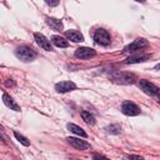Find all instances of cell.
Returning <instances> with one entry per match:
<instances>
[{
  "label": "cell",
  "mask_w": 160,
  "mask_h": 160,
  "mask_svg": "<svg viewBox=\"0 0 160 160\" xmlns=\"http://www.w3.org/2000/svg\"><path fill=\"white\" fill-rule=\"evenodd\" d=\"M110 79L114 82L121 84V85H130V84H134L138 80L135 74L128 72V71H115L110 75Z\"/></svg>",
  "instance_id": "1"
},
{
  "label": "cell",
  "mask_w": 160,
  "mask_h": 160,
  "mask_svg": "<svg viewBox=\"0 0 160 160\" xmlns=\"http://www.w3.org/2000/svg\"><path fill=\"white\" fill-rule=\"evenodd\" d=\"M15 55L21 60V61H32L35 58H36V51L31 48V46H28V45H21L19 48H16L15 50Z\"/></svg>",
  "instance_id": "2"
},
{
  "label": "cell",
  "mask_w": 160,
  "mask_h": 160,
  "mask_svg": "<svg viewBox=\"0 0 160 160\" xmlns=\"http://www.w3.org/2000/svg\"><path fill=\"white\" fill-rule=\"evenodd\" d=\"M92 38H94L95 42L99 44V45H101V46H108V45H110V42H111L110 34H109L108 30H105V29H98V30H95Z\"/></svg>",
  "instance_id": "3"
},
{
  "label": "cell",
  "mask_w": 160,
  "mask_h": 160,
  "mask_svg": "<svg viewBox=\"0 0 160 160\" xmlns=\"http://www.w3.org/2000/svg\"><path fill=\"white\" fill-rule=\"evenodd\" d=\"M138 86L140 88V90H142V91H144L145 94H148V95H151V96L160 95V89H159L155 84H152V82H150V81H148V80H145V79L139 80Z\"/></svg>",
  "instance_id": "4"
},
{
  "label": "cell",
  "mask_w": 160,
  "mask_h": 160,
  "mask_svg": "<svg viewBox=\"0 0 160 160\" xmlns=\"http://www.w3.org/2000/svg\"><path fill=\"white\" fill-rule=\"evenodd\" d=\"M121 112L124 115H128V116H136L140 114V108L135 102L126 100L121 104Z\"/></svg>",
  "instance_id": "5"
},
{
  "label": "cell",
  "mask_w": 160,
  "mask_h": 160,
  "mask_svg": "<svg viewBox=\"0 0 160 160\" xmlns=\"http://www.w3.org/2000/svg\"><path fill=\"white\" fill-rule=\"evenodd\" d=\"M146 45H148V40H145L144 38H138L132 42H130L129 45H126L125 49H124V51L125 52H135V51L145 48Z\"/></svg>",
  "instance_id": "6"
},
{
  "label": "cell",
  "mask_w": 160,
  "mask_h": 160,
  "mask_svg": "<svg viewBox=\"0 0 160 160\" xmlns=\"http://www.w3.org/2000/svg\"><path fill=\"white\" fill-rule=\"evenodd\" d=\"M66 141H68L72 148H75V149H78V150H88V149H90V144H89L88 141H85V140H81L80 138L69 136V138H66Z\"/></svg>",
  "instance_id": "7"
},
{
  "label": "cell",
  "mask_w": 160,
  "mask_h": 160,
  "mask_svg": "<svg viewBox=\"0 0 160 160\" xmlns=\"http://www.w3.org/2000/svg\"><path fill=\"white\" fill-rule=\"evenodd\" d=\"M75 58L78 59H90V58H94L96 55V51L91 48H86V46H82V48H78L75 50Z\"/></svg>",
  "instance_id": "8"
},
{
  "label": "cell",
  "mask_w": 160,
  "mask_h": 160,
  "mask_svg": "<svg viewBox=\"0 0 160 160\" xmlns=\"http://www.w3.org/2000/svg\"><path fill=\"white\" fill-rule=\"evenodd\" d=\"M34 38H35L36 44H38L41 49H44V50H46V51L52 50L51 42H50V40H48V38H46L45 35H42V34H40V32H35V34H34Z\"/></svg>",
  "instance_id": "9"
},
{
  "label": "cell",
  "mask_w": 160,
  "mask_h": 160,
  "mask_svg": "<svg viewBox=\"0 0 160 160\" xmlns=\"http://www.w3.org/2000/svg\"><path fill=\"white\" fill-rule=\"evenodd\" d=\"M76 89L75 82L70 81V80H65V81H60L58 84H55V90L58 92H69Z\"/></svg>",
  "instance_id": "10"
},
{
  "label": "cell",
  "mask_w": 160,
  "mask_h": 160,
  "mask_svg": "<svg viewBox=\"0 0 160 160\" xmlns=\"http://www.w3.org/2000/svg\"><path fill=\"white\" fill-rule=\"evenodd\" d=\"M148 59H150V54H134L129 56L124 62L125 64H136V62H144Z\"/></svg>",
  "instance_id": "11"
},
{
  "label": "cell",
  "mask_w": 160,
  "mask_h": 160,
  "mask_svg": "<svg viewBox=\"0 0 160 160\" xmlns=\"http://www.w3.org/2000/svg\"><path fill=\"white\" fill-rule=\"evenodd\" d=\"M65 36L71 40L72 42H80V41H84V35L78 31V30H68L65 31Z\"/></svg>",
  "instance_id": "12"
},
{
  "label": "cell",
  "mask_w": 160,
  "mask_h": 160,
  "mask_svg": "<svg viewBox=\"0 0 160 160\" xmlns=\"http://www.w3.org/2000/svg\"><path fill=\"white\" fill-rule=\"evenodd\" d=\"M2 101H4V104H5L8 108H10L11 110H14V111H20V106L16 104V101H15L9 94H6V92L2 94Z\"/></svg>",
  "instance_id": "13"
},
{
  "label": "cell",
  "mask_w": 160,
  "mask_h": 160,
  "mask_svg": "<svg viewBox=\"0 0 160 160\" xmlns=\"http://www.w3.org/2000/svg\"><path fill=\"white\" fill-rule=\"evenodd\" d=\"M46 24L52 29V30H56V31H61L64 29V24L61 20L59 19H55V18H46Z\"/></svg>",
  "instance_id": "14"
},
{
  "label": "cell",
  "mask_w": 160,
  "mask_h": 160,
  "mask_svg": "<svg viewBox=\"0 0 160 160\" xmlns=\"http://www.w3.org/2000/svg\"><path fill=\"white\" fill-rule=\"evenodd\" d=\"M51 42L58 46V48H68L69 46V41L66 39H64L60 35H52L51 36Z\"/></svg>",
  "instance_id": "15"
},
{
  "label": "cell",
  "mask_w": 160,
  "mask_h": 160,
  "mask_svg": "<svg viewBox=\"0 0 160 160\" xmlns=\"http://www.w3.org/2000/svg\"><path fill=\"white\" fill-rule=\"evenodd\" d=\"M66 128H68L71 132H74V134L81 136V138H86V136H88V134L85 132V130H82L80 126H78V125H75V124H72V122H69V124L66 125Z\"/></svg>",
  "instance_id": "16"
},
{
  "label": "cell",
  "mask_w": 160,
  "mask_h": 160,
  "mask_svg": "<svg viewBox=\"0 0 160 160\" xmlns=\"http://www.w3.org/2000/svg\"><path fill=\"white\" fill-rule=\"evenodd\" d=\"M80 115H81L82 120H84V121H85L88 125L92 126V125L95 124V118H94V115H92V114H90L89 111H86V110H82V111L80 112Z\"/></svg>",
  "instance_id": "17"
},
{
  "label": "cell",
  "mask_w": 160,
  "mask_h": 160,
  "mask_svg": "<svg viewBox=\"0 0 160 160\" xmlns=\"http://www.w3.org/2000/svg\"><path fill=\"white\" fill-rule=\"evenodd\" d=\"M105 130H106L108 134H114V135H116V134L120 132L121 128H120L119 124H110V125H108V126L105 128Z\"/></svg>",
  "instance_id": "18"
},
{
  "label": "cell",
  "mask_w": 160,
  "mask_h": 160,
  "mask_svg": "<svg viewBox=\"0 0 160 160\" xmlns=\"http://www.w3.org/2000/svg\"><path fill=\"white\" fill-rule=\"evenodd\" d=\"M14 136H15V138H16V140H18L20 144H22L24 146H29V145H30V140H29L28 138H25L24 135H21L20 132L14 131Z\"/></svg>",
  "instance_id": "19"
},
{
  "label": "cell",
  "mask_w": 160,
  "mask_h": 160,
  "mask_svg": "<svg viewBox=\"0 0 160 160\" xmlns=\"http://www.w3.org/2000/svg\"><path fill=\"white\" fill-rule=\"evenodd\" d=\"M45 2H46L49 6H56V5H59L60 0H45Z\"/></svg>",
  "instance_id": "20"
},
{
  "label": "cell",
  "mask_w": 160,
  "mask_h": 160,
  "mask_svg": "<svg viewBox=\"0 0 160 160\" xmlns=\"http://www.w3.org/2000/svg\"><path fill=\"white\" fill-rule=\"evenodd\" d=\"M128 158H132V159H141V156H138V155H129Z\"/></svg>",
  "instance_id": "21"
},
{
  "label": "cell",
  "mask_w": 160,
  "mask_h": 160,
  "mask_svg": "<svg viewBox=\"0 0 160 160\" xmlns=\"http://www.w3.org/2000/svg\"><path fill=\"white\" fill-rule=\"evenodd\" d=\"M155 70H160V62L155 65Z\"/></svg>",
  "instance_id": "22"
},
{
  "label": "cell",
  "mask_w": 160,
  "mask_h": 160,
  "mask_svg": "<svg viewBox=\"0 0 160 160\" xmlns=\"http://www.w3.org/2000/svg\"><path fill=\"white\" fill-rule=\"evenodd\" d=\"M135 1H138V2H145V0H135Z\"/></svg>",
  "instance_id": "23"
},
{
  "label": "cell",
  "mask_w": 160,
  "mask_h": 160,
  "mask_svg": "<svg viewBox=\"0 0 160 160\" xmlns=\"http://www.w3.org/2000/svg\"><path fill=\"white\" fill-rule=\"evenodd\" d=\"M158 102H159V104H160V96H159V99H158Z\"/></svg>",
  "instance_id": "24"
}]
</instances>
